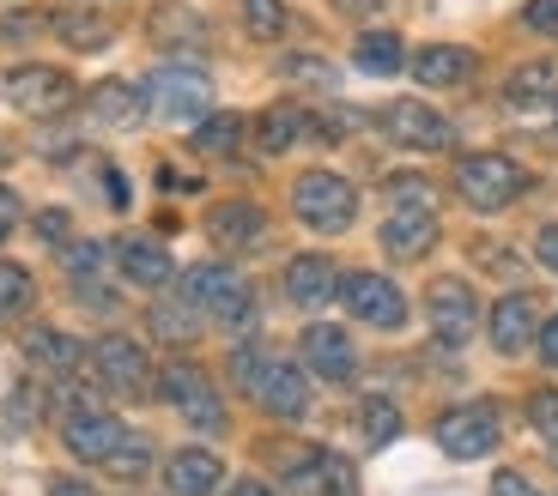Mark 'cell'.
Segmentation results:
<instances>
[{
    "mask_svg": "<svg viewBox=\"0 0 558 496\" xmlns=\"http://www.w3.org/2000/svg\"><path fill=\"white\" fill-rule=\"evenodd\" d=\"M504 436V418L492 400H468V406H449L444 418H437V448L456 460H486L492 448H498Z\"/></svg>",
    "mask_w": 558,
    "mask_h": 496,
    "instance_id": "10",
    "label": "cell"
},
{
    "mask_svg": "<svg viewBox=\"0 0 558 496\" xmlns=\"http://www.w3.org/2000/svg\"><path fill=\"white\" fill-rule=\"evenodd\" d=\"M425 315H432V333L444 345H468L480 333V297L468 278H437L425 290Z\"/></svg>",
    "mask_w": 558,
    "mask_h": 496,
    "instance_id": "14",
    "label": "cell"
},
{
    "mask_svg": "<svg viewBox=\"0 0 558 496\" xmlns=\"http://www.w3.org/2000/svg\"><path fill=\"white\" fill-rule=\"evenodd\" d=\"M492 496H541V491H534L522 472H498V479H492Z\"/></svg>",
    "mask_w": 558,
    "mask_h": 496,
    "instance_id": "46",
    "label": "cell"
},
{
    "mask_svg": "<svg viewBox=\"0 0 558 496\" xmlns=\"http://www.w3.org/2000/svg\"><path fill=\"white\" fill-rule=\"evenodd\" d=\"M140 91H146V115L177 122V127L201 122L213 110V79L201 67H158V73H146Z\"/></svg>",
    "mask_w": 558,
    "mask_h": 496,
    "instance_id": "8",
    "label": "cell"
},
{
    "mask_svg": "<svg viewBox=\"0 0 558 496\" xmlns=\"http://www.w3.org/2000/svg\"><path fill=\"white\" fill-rule=\"evenodd\" d=\"M456 194L474 212H504L529 194V170L504 152H468V158H456Z\"/></svg>",
    "mask_w": 558,
    "mask_h": 496,
    "instance_id": "4",
    "label": "cell"
},
{
    "mask_svg": "<svg viewBox=\"0 0 558 496\" xmlns=\"http://www.w3.org/2000/svg\"><path fill=\"white\" fill-rule=\"evenodd\" d=\"M541 351H546V363L558 370V315H553V321H541Z\"/></svg>",
    "mask_w": 558,
    "mask_h": 496,
    "instance_id": "48",
    "label": "cell"
},
{
    "mask_svg": "<svg viewBox=\"0 0 558 496\" xmlns=\"http://www.w3.org/2000/svg\"><path fill=\"white\" fill-rule=\"evenodd\" d=\"M292 212L310 224V231L340 236V231H352V219H359V188H352L347 176H335V170H310V176L292 182Z\"/></svg>",
    "mask_w": 558,
    "mask_h": 496,
    "instance_id": "5",
    "label": "cell"
},
{
    "mask_svg": "<svg viewBox=\"0 0 558 496\" xmlns=\"http://www.w3.org/2000/svg\"><path fill=\"white\" fill-rule=\"evenodd\" d=\"M231 382H238L250 400H262L274 418H286V424L310 412V370L274 358L267 345H238V351H231Z\"/></svg>",
    "mask_w": 558,
    "mask_h": 496,
    "instance_id": "1",
    "label": "cell"
},
{
    "mask_svg": "<svg viewBox=\"0 0 558 496\" xmlns=\"http://www.w3.org/2000/svg\"><path fill=\"white\" fill-rule=\"evenodd\" d=\"M243 146V115H225V110H207L195 122V152L207 158H231Z\"/></svg>",
    "mask_w": 558,
    "mask_h": 496,
    "instance_id": "30",
    "label": "cell"
},
{
    "mask_svg": "<svg viewBox=\"0 0 558 496\" xmlns=\"http://www.w3.org/2000/svg\"><path fill=\"white\" fill-rule=\"evenodd\" d=\"M31 303H37V278H31V266L0 261V321H19Z\"/></svg>",
    "mask_w": 558,
    "mask_h": 496,
    "instance_id": "33",
    "label": "cell"
},
{
    "mask_svg": "<svg viewBox=\"0 0 558 496\" xmlns=\"http://www.w3.org/2000/svg\"><path fill=\"white\" fill-rule=\"evenodd\" d=\"M504 103L522 115H541L558 103V61H522L510 79H504Z\"/></svg>",
    "mask_w": 558,
    "mask_h": 496,
    "instance_id": "23",
    "label": "cell"
},
{
    "mask_svg": "<svg viewBox=\"0 0 558 496\" xmlns=\"http://www.w3.org/2000/svg\"><path fill=\"white\" fill-rule=\"evenodd\" d=\"M201 309L189 303V297H182V303H158L153 309V333L158 339H170V345H189V339H201Z\"/></svg>",
    "mask_w": 558,
    "mask_h": 496,
    "instance_id": "36",
    "label": "cell"
},
{
    "mask_svg": "<svg viewBox=\"0 0 558 496\" xmlns=\"http://www.w3.org/2000/svg\"><path fill=\"white\" fill-rule=\"evenodd\" d=\"M437 200L418 176H395L389 182V219H383V248L389 261H425L437 248Z\"/></svg>",
    "mask_w": 558,
    "mask_h": 496,
    "instance_id": "2",
    "label": "cell"
},
{
    "mask_svg": "<svg viewBox=\"0 0 558 496\" xmlns=\"http://www.w3.org/2000/svg\"><path fill=\"white\" fill-rule=\"evenodd\" d=\"M116 266H122L128 285L140 290H165L170 278H177V261H170L165 243H146V236H128L122 248H116Z\"/></svg>",
    "mask_w": 558,
    "mask_h": 496,
    "instance_id": "22",
    "label": "cell"
},
{
    "mask_svg": "<svg viewBox=\"0 0 558 496\" xmlns=\"http://www.w3.org/2000/svg\"><path fill=\"white\" fill-rule=\"evenodd\" d=\"M522 25L541 30V37H558V0H529L522 7Z\"/></svg>",
    "mask_w": 558,
    "mask_h": 496,
    "instance_id": "42",
    "label": "cell"
},
{
    "mask_svg": "<svg viewBox=\"0 0 558 496\" xmlns=\"http://www.w3.org/2000/svg\"><path fill=\"white\" fill-rule=\"evenodd\" d=\"M298 363L328 387H347L359 375V351H352L347 327H335V321H310L304 339H298Z\"/></svg>",
    "mask_w": 558,
    "mask_h": 496,
    "instance_id": "12",
    "label": "cell"
},
{
    "mask_svg": "<svg viewBox=\"0 0 558 496\" xmlns=\"http://www.w3.org/2000/svg\"><path fill=\"white\" fill-rule=\"evenodd\" d=\"M474 261L480 266H492L498 278H510V273H522V261L510 255V248H498V243H474Z\"/></svg>",
    "mask_w": 558,
    "mask_h": 496,
    "instance_id": "41",
    "label": "cell"
},
{
    "mask_svg": "<svg viewBox=\"0 0 558 496\" xmlns=\"http://www.w3.org/2000/svg\"><path fill=\"white\" fill-rule=\"evenodd\" d=\"M534 255H541L546 273H558V224H541V236H534Z\"/></svg>",
    "mask_w": 558,
    "mask_h": 496,
    "instance_id": "45",
    "label": "cell"
},
{
    "mask_svg": "<svg viewBox=\"0 0 558 496\" xmlns=\"http://www.w3.org/2000/svg\"><path fill=\"white\" fill-rule=\"evenodd\" d=\"M352 61H359L371 79H395V73L407 67V49H401V37H395V30H359Z\"/></svg>",
    "mask_w": 558,
    "mask_h": 496,
    "instance_id": "29",
    "label": "cell"
},
{
    "mask_svg": "<svg viewBox=\"0 0 558 496\" xmlns=\"http://www.w3.org/2000/svg\"><path fill=\"white\" fill-rule=\"evenodd\" d=\"M267 455L286 460L279 479H286L292 496H359V472L335 448H267Z\"/></svg>",
    "mask_w": 558,
    "mask_h": 496,
    "instance_id": "6",
    "label": "cell"
},
{
    "mask_svg": "<svg viewBox=\"0 0 558 496\" xmlns=\"http://www.w3.org/2000/svg\"><path fill=\"white\" fill-rule=\"evenodd\" d=\"M49 25H56V37L68 42V49H80V55H92V49L110 42V18L104 13H56Z\"/></svg>",
    "mask_w": 558,
    "mask_h": 496,
    "instance_id": "31",
    "label": "cell"
},
{
    "mask_svg": "<svg viewBox=\"0 0 558 496\" xmlns=\"http://www.w3.org/2000/svg\"><path fill=\"white\" fill-rule=\"evenodd\" d=\"M104 261H110V248H104V243H68V278L80 290L104 273Z\"/></svg>",
    "mask_w": 558,
    "mask_h": 496,
    "instance_id": "37",
    "label": "cell"
},
{
    "mask_svg": "<svg viewBox=\"0 0 558 496\" xmlns=\"http://www.w3.org/2000/svg\"><path fill=\"white\" fill-rule=\"evenodd\" d=\"M541 315L546 309H541L534 290H510V297H498V309L486 315V333L504 358H517V351H529V345L541 339Z\"/></svg>",
    "mask_w": 558,
    "mask_h": 496,
    "instance_id": "16",
    "label": "cell"
},
{
    "mask_svg": "<svg viewBox=\"0 0 558 496\" xmlns=\"http://www.w3.org/2000/svg\"><path fill=\"white\" fill-rule=\"evenodd\" d=\"M182 297L201 309L207 321H219V327H250L255 321V290H250V278L243 273H231V266H219V261H201V266H189L182 273Z\"/></svg>",
    "mask_w": 558,
    "mask_h": 496,
    "instance_id": "3",
    "label": "cell"
},
{
    "mask_svg": "<svg viewBox=\"0 0 558 496\" xmlns=\"http://www.w3.org/2000/svg\"><path fill=\"white\" fill-rule=\"evenodd\" d=\"M146 37H153L158 49H182V55H195V49H207V42H213V30H207V18H201L195 7L165 0V7L146 13Z\"/></svg>",
    "mask_w": 558,
    "mask_h": 496,
    "instance_id": "19",
    "label": "cell"
},
{
    "mask_svg": "<svg viewBox=\"0 0 558 496\" xmlns=\"http://www.w3.org/2000/svg\"><path fill=\"white\" fill-rule=\"evenodd\" d=\"M340 297H347V309L364 327H383V333L407 327V297L389 273H347L340 278Z\"/></svg>",
    "mask_w": 558,
    "mask_h": 496,
    "instance_id": "13",
    "label": "cell"
},
{
    "mask_svg": "<svg viewBox=\"0 0 558 496\" xmlns=\"http://www.w3.org/2000/svg\"><path fill=\"white\" fill-rule=\"evenodd\" d=\"M85 115H92V127H110V134H134L140 122H146V91L128 79H104L98 91L85 97Z\"/></svg>",
    "mask_w": 558,
    "mask_h": 496,
    "instance_id": "18",
    "label": "cell"
},
{
    "mask_svg": "<svg viewBox=\"0 0 558 496\" xmlns=\"http://www.w3.org/2000/svg\"><path fill=\"white\" fill-rule=\"evenodd\" d=\"M310 127H316V122H310L298 103H274V110H262V122H255V146H262L267 158H279V152H292Z\"/></svg>",
    "mask_w": 558,
    "mask_h": 496,
    "instance_id": "27",
    "label": "cell"
},
{
    "mask_svg": "<svg viewBox=\"0 0 558 496\" xmlns=\"http://www.w3.org/2000/svg\"><path fill=\"white\" fill-rule=\"evenodd\" d=\"M238 13H243V30H250L255 42H274L292 30V13H286V0H238Z\"/></svg>",
    "mask_w": 558,
    "mask_h": 496,
    "instance_id": "34",
    "label": "cell"
},
{
    "mask_svg": "<svg viewBox=\"0 0 558 496\" xmlns=\"http://www.w3.org/2000/svg\"><path fill=\"white\" fill-rule=\"evenodd\" d=\"M43 25H49L43 13H13V18H0V37H37Z\"/></svg>",
    "mask_w": 558,
    "mask_h": 496,
    "instance_id": "44",
    "label": "cell"
},
{
    "mask_svg": "<svg viewBox=\"0 0 558 496\" xmlns=\"http://www.w3.org/2000/svg\"><path fill=\"white\" fill-rule=\"evenodd\" d=\"M49 496H98V491L80 484V479H49Z\"/></svg>",
    "mask_w": 558,
    "mask_h": 496,
    "instance_id": "49",
    "label": "cell"
},
{
    "mask_svg": "<svg viewBox=\"0 0 558 496\" xmlns=\"http://www.w3.org/2000/svg\"><path fill=\"white\" fill-rule=\"evenodd\" d=\"M104 472L122 479V484H140L146 472H153V442H146V436H122L110 448V460H104Z\"/></svg>",
    "mask_w": 558,
    "mask_h": 496,
    "instance_id": "35",
    "label": "cell"
},
{
    "mask_svg": "<svg viewBox=\"0 0 558 496\" xmlns=\"http://www.w3.org/2000/svg\"><path fill=\"white\" fill-rule=\"evenodd\" d=\"M73 79L61 67H13L7 73V103H13L19 115H31V122H49V115H61V110H73Z\"/></svg>",
    "mask_w": 558,
    "mask_h": 496,
    "instance_id": "11",
    "label": "cell"
},
{
    "mask_svg": "<svg viewBox=\"0 0 558 496\" xmlns=\"http://www.w3.org/2000/svg\"><path fill=\"white\" fill-rule=\"evenodd\" d=\"M85 363H92V382L110 387L116 400H146L153 394V358L128 333H104L98 345H85Z\"/></svg>",
    "mask_w": 558,
    "mask_h": 496,
    "instance_id": "7",
    "label": "cell"
},
{
    "mask_svg": "<svg viewBox=\"0 0 558 496\" xmlns=\"http://www.w3.org/2000/svg\"><path fill=\"white\" fill-rule=\"evenodd\" d=\"M122 436H128L122 418L98 412V406H80V412L61 418V442H68V455L85 460V467H104V460H110V448H116Z\"/></svg>",
    "mask_w": 558,
    "mask_h": 496,
    "instance_id": "17",
    "label": "cell"
},
{
    "mask_svg": "<svg viewBox=\"0 0 558 496\" xmlns=\"http://www.w3.org/2000/svg\"><path fill=\"white\" fill-rule=\"evenodd\" d=\"M25 358L37 363L43 375L73 382V375H80V363H85V345L68 339V333H56V327H31V333H25Z\"/></svg>",
    "mask_w": 558,
    "mask_h": 496,
    "instance_id": "26",
    "label": "cell"
},
{
    "mask_svg": "<svg viewBox=\"0 0 558 496\" xmlns=\"http://www.w3.org/2000/svg\"><path fill=\"white\" fill-rule=\"evenodd\" d=\"M165 484L177 496H213L225 484V460L213 455V448H177L165 467Z\"/></svg>",
    "mask_w": 558,
    "mask_h": 496,
    "instance_id": "25",
    "label": "cell"
},
{
    "mask_svg": "<svg viewBox=\"0 0 558 496\" xmlns=\"http://www.w3.org/2000/svg\"><path fill=\"white\" fill-rule=\"evenodd\" d=\"M279 79H292L298 91H340V67L322 55H286L279 61Z\"/></svg>",
    "mask_w": 558,
    "mask_h": 496,
    "instance_id": "32",
    "label": "cell"
},
{
    "mask_svg": "<svg viewBox=\"0 0 558 496\" xmlns=\"http://www.w3.org/2000/svg\"><path fill=\"white\" fill-rule=\"evenodd\" d=\"M158 394H165V400L177 406L182 424H195L201 436H219V430H225V400H219V387H213V375L201 370V363H189V358L165 363Z\"/></svg>",
    "mask_w": 558,
    "mask_h": 496,
    "instance_id": "9",
    "label": "cell"
},
{
    "mask_svg": "<svg viewBox=\"0 0 558 496\" xmlns=\"http://www.w3.org/2000/svg\"><path fill=\"white\" fill-rule=\"evenodd\" d=\"M225 496H279V491H274V484H262V479H238Z\"/></svg>",
    "mask_w": 558,
    "mask_h": 496,
    "instance_id": "50",
    "label": "cell"
},
{
    "mask_svg": "<svg viewBox=\"0 0 558 496\" xmlns=\"http://www.w3.org/2000/svg\"><path fill=\"white\" fill-rule=\"evenodd\" d=\"M37 243H43V248H68V243H73V219H68L61 207L37 212Z\"/></svg>",
    "mask_w": 558,
    "mask_h": 496,
    "instance_id": "39",
    "label": "cell"
},
{
    "mask_svg": "<svg viewBox=\"0 0 558 496\" xmlns=\"http://www.w3.org/2000/svg\"><path fill=\"white\" fill-rule=\"evenodd\" d=\"M383 127H389V139H401L413 152H449L456 146V127L432 103H418V97H395L389 110H383Z\"/></svg>",
    "mask_w": 558,
    "mask_h": 496,
    "instance_id": "15",
    "label": "cell"
},
{
    "mask_svg": "<svg viewBox=\"0 0 558 496\" xmlns=\"http://www.w3.org/2000/svg\"><path fill=\"white\" fill-rule=\"evenodd\" d=\"M347 18H395V13H407V0H335Z\"/></svg>",
    "mask_w": 558,
    "mask_h": 496,
    "instance_id": "40",
    "label": "cell"
},
{
    "mask_svg": "<svg viewBox=\"0 0 558 496\" xmlns=\"http://www.w3.org/2000/svg\"><path fill=\"white\" fill-rule=\"evenodd\" d=\"M335 290H340V266L328 261V255H298V261L286 266V297H292L298 309H322Z\"/></svg>",
    "mask_w": 558,
    "mask_h": 496,
    "instance_id": "24",
    "label": "cell"
},
{
    "mask_svg": "<svg viewBox=\"0 0 558 496\" xmlns=\"http://www.w3.org/2000/svg\"><path fill=\"white\" fill-rule=\"evenodd\" d=\"M529 418H534V430H541L546 442L558 436V387H534V394H529Z\"/></svg>",
    "mask_w": 558,
    "mask_h": 496,
    "instance_id": "38",
    "label": "cell"
},
{
    "mask_svg": "<svg viewBox=\"0 0 558 496\" xmlns=\"http://www.w3.org/2000/svg\"><path fill=\"white\" fill-rule=\"evenodd\" d=\"M19 219H25V207H19V194L7 188V182H0V243H7V236L19 231Z\"/></svg>",
    "mask_w": 558,
    "mask_h": 496,
    "instance_id": "43",
    "label": "cell"
},
{
    "mask_svg": "<svg viewBox=\"0 0 558 496\" xmlns=\"http://www.w3.org/2000/svg\"><path fill=\"white\" fill-rule=\"evenodd\" d=\"M207 231H213V243L219 248H262L267 243V212L255 207V200H219L213 207V219H207Z\"/></svg>",
    "mask_w": 558,
    "mask_h": 496,
    "instance_id": "21",
    "label": "cell"
},
{
    "mask_svg": "<svg viewBox=\"0 0 558 496\" xmlns=\"http://www.w3.org/2000/svg\"><path fill=\"white\" fill-rule=\"evenodd\" d=\"M352 430H359L364 448H389V442L401 436V406L383 400V394H364V400L352 406Z\"/></svg>",
    "mask_w": 558,
    "mask_h": 496,
    "instance_id": "28",
    "label": "cell"
},
{
    "mask_svg": "<svg viewBox=\"0 0 558 496\" xmlns=\"http://www.w3.org/2000/svg\"><path fill=\"white\" fill-rule=\"evenodd\" d=\"M98 176H104V194H110V207L122 212V207H128V182H122V170H110V164H104Z\"/></svg>",
    "mask_w": 558,
    "mask_h": 496,
    "instance_id": "47",
    "label": "cell"
},
{
    "mask_svg": "<svg viewBox=\"0 0 558 496\" xmlns=\"http://www.w3.org/2000/svg\"><path fill=\"white\" fill-rule=\"evenodd\" d=\"M480 73V55L474 49H456V42H432V49H418L413 55V79L432 85V91H456Z\"/></svg>",
    "mask_w": 558,
    "mask_h": 496,
    "instance_id": "20",
    "label": "cell"
}]
</instances>
